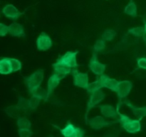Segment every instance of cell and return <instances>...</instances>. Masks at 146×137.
<instances>
[{"mask_svg": "<svg viewBox=\"0 0 146 137\" xmlns=\"http://www.w3.org/2000/svg\"><path fill=\"white\" fill-rule=\"evenodd\" d=\"M11 62V65H12L13 72H17V71L20 70L21 69V63L17 58H10Z\"/></svg>", "mask_w": 146, "mask_h": 137, "instance_id": "29", "label": "cell"}, {"mask_svg": "<svg viewBox=\"0 0 146 137\" xmlns=\"http://www.w3.org/2000/svg\"><path fill=\"white\" fill-rule=\"evenodd\" d=\"M2 13L4 16L7 18L11 20H17L23 14L22 12H20L15 6L11 4H7L2 9Z\"/></svg>", "mask_w": 146, "mask_h": 137, "instance_id": "10", "label": "cell"}, {"mask_svg": "<svg viewBox=\"0 0 146 137\" xmlns=\"http://www.w3.org/2000/svg\"><path fill=\"white\" fill-rule=\"evenodd\" d=\"M16 105H17V108L21 112H26L29 109L28 105V99H24V97H20L19 99L18 100V102H17V104Z\"/></svg>", "mask_w": 146, "mask_h": 137, "instance_id": "25", "label": "cell"}, {"mask_svg": "<svg viewBox=\"0 0 146 137\" xmlns=\"http://www.w3.org/2000/svg\"><path fill=\"white\" fill-rule=\"evenodd\" d=\"M43 80H44V70L41 69L37 70L34 73L26 78L25 83L30 94L34 95L38 92L42 83Z\"/></svg>", "mask_w": 146, "mask_h": 137, "instance_id": "1", "label": "cell"}, {"mask_svg": "<svg viewBox=\"0 0 146 137\" xmlns=\"http://www.w3.org/2000/svg\"><path fill=\"white\" fill-rule=\"evenodd\" d=\"M116 33L113 29H106L104 31V32L101 36V39L104 40L105 41H111L115 38Z\"/></svg>", "mask_w": 146, "mask_h": 137, "instance_id": "23", "label": "cell"}, {"mask_svg": "<svg viewBox=\"0 0 146 137\" xmlns=\"http://www.w3.org/2000/svg\"><path fill=\"white\" fill-rule=\"evenodd\" d=\"M78 53V51H75V52L68 51L63 56H61L59 59L57 60L56 62L70 68H77L78 66L76 61V55Z\"/></svg>", "mask_w": 146, "mask_h": 137, "instance_id": "4", "label": "cell"}, {"mask_svg": "<svg viewBox=\"0 0 146 137\" xmlns=\"http://www.w3.org/2000/svg\"><path fill=\"white\" fill-rule=\"evenodd\" d=\"M118 110V109H117ZM119 121L121 126L130 134H136L139 132L141 129V120L139 119H132L125 115H122L118 112Z\"/></svg>", "mask_w": 146, "mask_h": 137, "instance_id": "2", "label": "cell"}, {"mask_svg": "<svg viewBox=\"0 0 146 137\" xmlns=\"http://www.w3.org/2000/svg\"><path fill=\"white\" fill-rule=\"evenodd\" d=\"M18 134L20 137H31L33 135L32 131L29 128H21L18 129Z\"/></svg>", "mask_w": 146, "mask_h": 137, "instance_id": "28", "label": "cell"}, {"mask_svg": "<svg viewBox=\"0 0 146 137\" xmlns=\"http://www.w3.org/2000/svg\"><path fill=\"white\" fill-rule=\"evenodd\" d=\"M144 28H145V31H146V24H145V26H144Z\"/></svg>", "mask_w": 146, "mask_h": 137, "instance_id": "35", "label": "cell"}, {"mask_svg": "<svg viewBox=\"0 0 146 137\" xmlns=\"http://www.w3.org/2000/svg\"><path fill=\"white\" fill-rule=\"evenodd\" d=\"M53 68L54 69V73L61 80L65 78L68 74H69L71 71V68L62 65L58 62H56L53 64Z\"/></svg>", "mask_w": 146, "mask_h": 137, "instance_id": "13", "label": "cell"}, {"mask_svg": "<svg viewBox=\"0 0 146 137\" xmlns=\"http://www.w3.org/2000/svg\"><path fill=\"white\" fill-rule=\"evenodd\" d=\"M128 33L136 37H143L145 36L146 31L145 28L141 26L134 27L128 30Z\"/></svg>", "mask_w": 146, "mask_h": 137, "instance_id": "24", "label": "cell"}, {"mask_svg": "<svg viewBox=\"0 0 146 137\" xmlns=\"http://www.w3.org/2000/svg\"><path fill=\"white\" fill-rule=\"evenodd\" d=\"M88 67L95 75H98V76L104 75L106 70V65L98 61L97 54L96 53L93 54L92 58H91L89 64H88Z\"/></svg>", "mask_w": 146, "mask_h": 137, "instance_id": "9", "label": "cell"}, {"mask_svg": "<svg viewBox=\"0 0 146 137\" xmlns=\"http://www.w3.org/2000/svg\"><path fill=\"white\" fill-rule=\"evenodd\" d=\"M101 113L103 116L107 118H116L118 115V110H115V108L111 105H103L99 107Z\"/></svg>", "mask_w": 146, "mask_h": 137, "instance_id": "16", "label": "cell"}, {"mask_svg": "<svg viewBox=\"0 0 146 137\" xmlns=\"http://www.w3.org/2000/svg\"><path fill=\"white\" fill-rule=\"evenodd\" d=\"M71 72L74 79V85L78 88L86 89L89 84L88 74L79 72L77 70H74Z\"/></svg>", "mask_w": 146, "mask_h": 137, "instance_id": "6", "label": "cell"}, {"mask_svg": "<svg viewBox=\"0 0 146 137\" xmlns=\"http://www.w3.org/2000/svg\"><path fill=\"white\" fill-rule=\"evenodd\" d=\"M125 104L131 109L133 115L136 117V118L139 120H141L143 117H146V107H138L133 105L129 101H125Z\"/></svg>", "mask_w": 146, "mask_h": 137, "instance_id": "17", "label": "cell"}, {"mask_svg": "<svg viewBox=\"0 0 146 137\" xmlns=\"http://www.w3.org/2000/svg\"><path fill=\"white\" fill-rule=\"evenodd\" d=\"M9 33V26L6 24L1 23L0 24V35L1 36H5Z\"/></svg>", "mask_w": 146, "mask_h": 137, "instance_id": "30", "label": "cell"}, {"mask_svg": "<svg viewBox=\"0 0 146 137\" xmlns=\"http://www.w3.org/2000/svg\"><path fill=\"white\" fill-rule=\"evenodd\" d=\"M52 40L49 36L42 32L39 34L36 39V47L38 51H46L52 46Z\"/></svg>", "mask_w": 146, "mask_h": 137, "instance_id": "7", "label": "cell"}, {"mask_svg": "<svg viewBox=\"0 0 146 137\" xmlns=\"http://www.w3.org/2000/svg\"><path fill=\"white\" fill-rule=\"evenodd\" d=\"M105 98V94L101 90L94 92L93 93H91V96H90V99L88 100V104H87L86 107V112L85 119L86 122H87V117H88V114L91 109L96 107L101 101H103Z\"/></svg>", "mask_w": 146, "mask_h": 137, "instance_id": "3", "label": "cell"}, {"mask_svg": "<svg viewBox=\"0 0 146 137\" xmlns=\"http://www.w3.org/2000/svg\"><path fill=\"white\" fill-rule=\"evenodd\" d=\"M118 134H119V133H118V131L113 130L109 132H107L105 134V137H118Z\"/></svg>", "mask_w": 146, "mask_h": 137, "instance_id": "32", "label": "cell"}, {"mask_svg": "<svg viewBox=\"0 0 146 137\" xmlns=\"http://www.w3.org/2000/svg\"><path fill=\"white\" fill-rule=\"evenodd\" d=\"M143 39H144V41H145V42L146 43V33H145V36H144L143 37Z\"/></svg>", "mask_w": 146, "mask_h": 137, "instance_id": "34", "label": "cell"}, {"mask_svg": "<svg viewBox=\"0 0 146 137\" xmlns=\"http://www.w3.org/2000/svg\"><path fill=\"white\" fill-rule=\"evenodd\" d=\"M106 48V41L103 39L98 40V41L96 42L95 45L94 46V53H98L101 52V51H104Z\"/></svg>", "mask_w": 146, "mask_h": 137, "instance_id": "27", "label": "cell"}, {"mask_svg": "<svg viewBox=\"0 0 146 137\" xmlns=\"http://www.w3.org/2000/svg\"><path fill=\"white\" fill-rule=\"evenodd\" d=\"M132 90V83L129 80H123L118 82V86L115 89L114 92H116L120 102L121 99L126 97Z\"/></svg>", "mask_w": 146, "mask_h": 137, "instance_id": "5", "label": "cell"}, {"mask_svg": "<svg viewBox=\"0 0 146 137\" xmlns=\"http://www.w3.org/2000/svg\"><path fill=\"white\" fill-rule=\"evenodd\" d=\"M90 126L92 129H96V130H99V129H103V128L107 127L112 124V122H108L104 117L101 116H97L95 117H93L88 122Z\"/></svg>", "mask_w": 146, "mask_h": 137, "instance_id": "11", "label": "cell"}, {"mask_svg": "<svg viewBox=\"0 0 146 137\" xmlns=\"http://www.w3.org/2000/svg\"><path fill=\"white\" fill-rule=\"evenodd\" d=\"M61 80L56 75L55 73L53 74L51 77L49 78L48 80V84H47V96L48 98L49 97L50 95H51V93L53 92V91L56 88L58 85V84L60 83V81Z\"/></svg>", "mask_w": 146, "mask_h": 137, "instance_id": "19", "label": "cell"}, {"mask_svg": "<svg viewBox=\"0 0 146 137\" xmlns=\"http://www.w3.org/2000/svg\"><path fill=\"white\" fill-rule=\"evenodd\" d=\"M9 34L14 37L24 36L25 31L24 26L20 24L13 23L9 26Z\"/></svg>", "mask_w": 146, "mask_h": 137, "instance_id": "14", "label": "cell"}, {"mask_svg": "<svg viewBox=\"0 0 146 137\" xmlns=\"http://www.w3.org/2000/svg\"><path fill=\"white\" fill-rule=\"evenodd\" d=\"M142 21L143 22L144 24H146V13L143 16V18H142Z\"/></svg>", "mask_w": 146, "mask_h": 137, "instance_id": "33", "label": "cell"}, {"mask_svg": "<svg viewBox=\"0 0 146 137\" xmlns=\"http://www.w3.org/2000/svg\"><path fill=\"white\" fill-rule=\"evenodd\" d=\"M48 137H54V136H52V135H50V136H48Z\"/></svg>", "mask_w": 146, "mask_h": 137, "instance_id": "36", "label": "cell"}, {"mask_svg": "<svg viewBox=\"0 0 146 137\" xmlns=\"http://www.w3.org/2000/svg\"><path fill=\"white\" fill-rule=\"evenodd\" d=\"M102 88V82H101V80L99 78V79L96 80L94 81V82L88 84V87H87V88L86 90L88 92H90V93H93V92H96V91L101 90Z\"/></svg>", "mask_w": 146, "mask_h": 137, "instance_id": "21", "label": "cell"}, {"mask_svg": "<svg viewBox=\"0 0 146 137\" xmlns=\"http://www.w3.org/2000/svg\"><path fill=\"white\" fill-rule=\"evenodd\" d=\"M43 98H44L45 100L47 99L46 96L43 95L42 92L38 93V92H37L36 93L34 94V95H32L31 97L29 99H28L29 108L30 110H35V109L38 107L40 102H41V100Z\"/></svg>", "mask_w": 146, "mask_h": 137, "instance_id": "12", "label": "cell"}, {"mask_svg": "<svg viewBox=\"0 0 146 137\" xmlns=\"http://www.w3.org/2000/svg\"><path fill=\"white\" fill-rule=\"evenodd\" d=\"M124 13L127 15L133 17V18L137 16L138 8H137L136 4L134 2L133 0H130L129 3L127 4V6L124 9Z\"/></svg>", "mask_w": 146, "mask_h": 137, "instance_id": "20", "label": "cell"}, {"mask_svg": "<svg viewBox=\"0 0 146 137\" xmlns=\"http://www.w3.org/2000/svg\"><path fill=\"white\" fill-rule=\"evenodd\" d=\"M21 111L17 108V105L14 106H9L5 109V112L7 114L9 117H11L12 118H16L19 115Z\"/></svg>", "mask_w": 146, "mask_h": 137, "instance_id": "26", "label": "cell"}, {"mask_svg": "<svg viewBox=\"0 0 146 137\" xmlns=\"http://www.w3.org/2000/svg\"><path fill=\"white\" fill-rule=\"evenodd\" d=\"M17 124L19 129H21V128H29V129H31V122L27 118L24 117H18Z\"/></svg>", "mask_w": 146, "mask_h": 137, "instance_id": "22", "label": "cell"}, {"mask_svg": "<svg viewBox=\"0 0 146 137\" xmlns=\"http://www.w3.org/2000/svg\"><path fill=\"white\" fill-rule=\"evenodd\" d=\"M13 72L12 65L10 58H3L0 61V73L8 75Z\"/></svg>", "mask_w": 146, "mask_h": 137, "instance_id": "18", "label": "cell"}, {"mask_svg": "<svg viewBox=\"0 0 146 137\" xmlns=\"http://www.w3.org/2000/svg\"><path fill=\"white\" fill-rule=\"evenodd\" d=\"M100 80H101V82H102L103 88H106L112 91L115 90L116 87L118 86V82H119L115 79H113V78H109V77L107 76L106 75H104V74L101 75Z\"/></svg>", "mask_w": 146, "mask_h": 137, "instance_id": "15", "label": "cell"}, {"mask_svg": "<svg viewBox=\"0 0 146 137\" xmlns=\"http://www.w3.org/2000/svg\"><path fill=\"white\" fill-rule=\"evenodd\" d=\"M61 133L64 137H84V132L80 128L76 127L72 124L68 123L63 129H61Z\"/></svg>", "mask_w": 146, "mask_h": 137, "instance_id": "8", "label": "cell"}, {"mask_svg": "<svg viewBox=\"0 0 146 137\" xmlns=\"http://www.w3.org/2000/svg\"><path fill=\"white\" fill-rule=\"evenodd\" d=\"M137 65L139 68L146 70V58H140L137 61Z\"/></svg>", "mask_w": 146, "mask_h": 137, "instance_id": "31", "label": "cell"}]
</instances>
